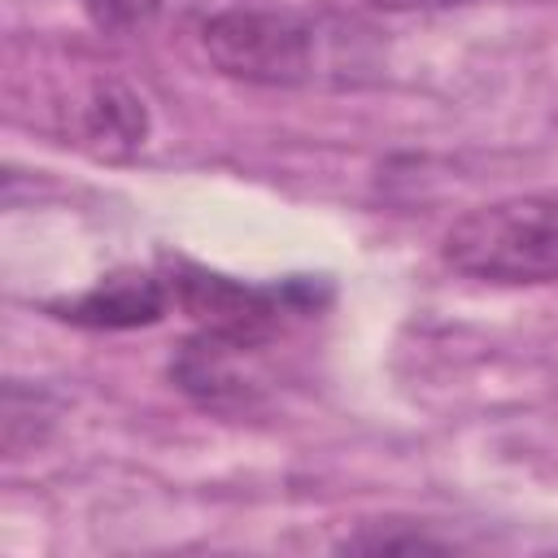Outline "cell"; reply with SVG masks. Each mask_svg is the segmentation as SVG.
I'll list each match as a JSON object with an SVG mask.
<instances>
[{
  "mask_svg": "<svg viewBox=\"0 0 558 558\" xmlns=\"http://www.w3.org/2000/svg\"><path fill=\"white\" fill-rule=\"evenodd\" d=\"M170 283L161 275L148 270H118L100 283H92L87 292L70 296V301H52L48 310L74 327H92V331H131V327H153L161 323V314L170 310Z\"/></svg>",
  "mask_w": 558,
  "mask_h": 558,
  "instance_id": "4",
  "label": "cell"
},
{
  "mask_svg": "<svg viewBox=\"0 0 558 558\" xmlns=\"http://www.w3.org/2000/svg\"><path fill=\"white\" fill-rule=\"evenodd\" d=\"M340 554H445L449 541L423 532L418 523H362L344 541H336Z\"/></svg>",
  "mask_w": 558,
  "mask_h": 558,
  "instance_id": "8",
  "label": "cell"
},
{
  "mask_svg": "<svg viewBox=\"0 0 558 558\" xmlns=\"http://www.w3.org/2000/svg\"><path fill=\"white\" fill-rule=\"evenodd\" d=\"M170 296L179 310H187L201 331L240 340V344H266L288 318H301L323 305L310 279H283V283H244L227 279L187 262H174L170 270Z\"/></svg>",
  "mask_w": 558,
  "mask_h": 558,
  "instance_id": "3",
  "label": "cell"
},
{
  "mask_svg": "<svg viewBox=\"0 0 558 558\" xmlns=\"http://www.w3.org/2000/svg\"><path fill=\"white\" fill-rule=\"evenodd\" d=\"M253 349H257V344H240V340L201 331V336L187 340V344L179 349V357L170 362V379L179 384V392H187V397H192L196 405H205V410H218V414L244 410V405H253V397H257V379L244 371V357H248Z\"/></svg>",
  "mask_w": 558,
  "mask_h": 558,
  "instance_id": "5",
  "label": "cell"
},
{
  "mask_svg": "<svg viewBox=\"0 0 558 558\" xmlns=\"http://www.w3.org/2000/svg\"><path fill=\"white\" fill-rule=\"evenodd\" d=\"M52 423H57L52 397L44 388H26V384L9 379V388H4V449L22 453V449L39 445Z\"/></svg>",
  "mask_w": 558,
  "mask_h": 558,
  "instance_id": "7",
  "label": "cell"
},
{
  "mask_svg": "<svg viewBox=\"0 0 558 558\" xmlns=\"http://www.w3.org/2000/svg\"><path fill=\"white\" fill-rule=\"evenodd\" d=\"M344 4H366V9H449V4H471V0H344Z\"/></svg>",
  "mask_w": 558,
  "mask_h": 558,
  "instance_id": "9",
  "label": "cell"
},
{
  "mask_svg": "<svg viewBox=\"0 0 558 558\" xmlns=\"http://www.w3.org/2000/svg\"><path fill=\"white\" fill-rule=\"evenodd\" d=\"M196 39L218 74L257 87L353 83L366 70L353 26L301 9H218L201 22Z\"/></svg>",
  "mask_w": 558,
  "mask_h": 558,
  "instance_id": "1",
  "label": "cell"
},
{
  "mask_svg": "<svg viewBox=\"0 0 558 558\" xmlns=\"http://www.w3.org/2000/svg\"><path fill=\"white\" fill-rule=\"evenodd\" d=\"M78 135L96 157H131L148 140V109L122 83H96L78 109Z\"/></svg>",
  "mask_w": 558,
  "mask_h": 558,
  "instance_id": "6",
  "label": "cell"
},
{
  "mask_svg": "<svg viewBox=\"0 0 558 558\" xmlns=\"http://www.w3.org/2000/svg\"><path fill=\"white\" fill-rule=\"evenodd\" d=\"M445 266L480 283L558 279V192L501 196L466 209L440 240Z\"/></svg>",
  "mask_w": 558,
  "mask_h": 558,
  "instance_id": "2",
  "label": "cell"
}]
</instances>
